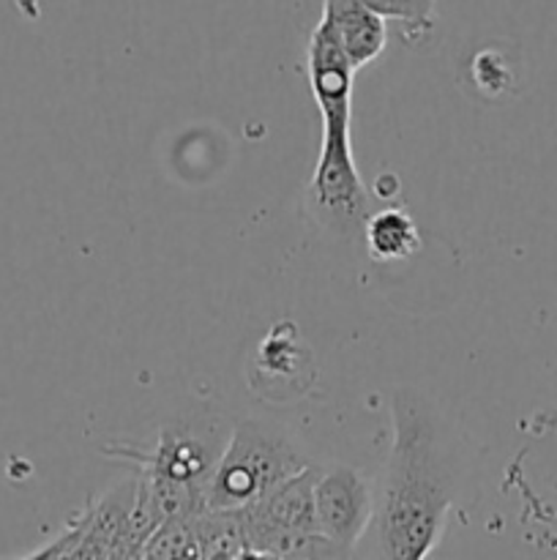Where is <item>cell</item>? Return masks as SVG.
<instances>
[{
  "label": "cell",
  "mask_w": 557,
  "mask_h": 560,
  "mask_svg": "<svg viewBox=\"0 0 557 560\" xmlns=\"http://www.w3.org/2000/svg\"><path fill=\"white\" fill-rule=\"evenodd\" d=\"M393 446L371 517L369 560H426L446 530L451 487L437 463L429 410L413 392L391 405Z\"/></svg>",
  "instance_id": "1"
},
{
  "label": "cell",
  "mask_w": 557,
  "mask_h": 560,
  "mask_svg": "<svg viewBox=\"0 0 557 560\" xmlns=\"http://www.w3.org/2000/svg\"><path fill=\"white\" fill-rule=\"evenodd\" d=\"M306 468L309 463L304 454L282 432L271 430L262 421H238L208 485V512H244Z\"/></svg>",
  "instance_id": "2"
},
{
  "label": "cell",
  "mask_w": 557,
  "mask_h": 560,
  "mask_svg": "<svg viewBox=\"0 0 557 560\" xmlns=\"http://www.w3.org/2000/svg\"><path fill=\"white\" fill-rule=\"evenodd\" d=\"M224 446L227 441L218 443V435L211 427H202L197 421H178V424L164 427L153 452L107 448V454H118L137 463L142 476L156 485L205 495Z\"/></svg>",
  "instance_id": "3"
},
{
  "label": "cell",
  "mask_w": 557,
  "mask_h": 560,
  "mask_svg": "<svg viewBox=\"0 0 557 560\" xmlns=\"http://www.w3.org/2000/svg\"><path fill=\"white\" fill-rule=\"evenodd\" d=\"M375 517V495L364 476L349 465L320 470L315 481L317 534L342 552H353Z\"/></svg>",
  "instance_id": "4"
},
{
  "label": "cell",
  "mask_w": 557,
  "mask_h": 560,
  "mask_svg": "<svg viewBox=\"0 0 557 560\" xmlns=\"http://www.w3.org/2000/svg\"><path fill=\"white\" fill-rule=\"evenodd\" d=\"M311 202L336 224H358L366 213V186L353 159L349 131H322L320 156L309 184Z\"/></svg>",
  "instance_id": "5"
},
{
  "label": "cell",
  "mask_w": 557,
  "mask_h": 560,
  "mask_svg": "<svg viewBox=\"0 0 557 560\" xmlns=\"http://www.w3.org/2000/svg\"><path fill=\"white\" fill-rule=\"evenodd\" d=\"M306 77H309L311 96L322 118V131H349L353 118V80L355 69L347 55L339 47L331 25L317 22L306 49Z\"/></svg>",
  "instance_id": "6"
},
{
  "label": "cell",
  "mask_w": 557,
  "mask_h": 560,
  "mask_svg": "<svg viewBox=\"0 0 557 560\" xmlns=\"http://www.w3.org/2000/svg\"><path fill=\"white\" fill-rule=\"evenodd\" d=\"M322 20L331 25L339 47L355 71L377 60L388 42V22L366 5V0H328Z\"/></svg>",
  "instance_id": "7"
},
{
  "label": "cell",
  "mask_w": 557,
  "mask_h": 560,
  "mask_svg": "<svg viewBox=\"0 0 557 560\" xmlns=\"http://www.w3.org/2000/svg\"><path fill=\"white\" fill-rule=\"evenodd\" d=\"M366 249L380 262H399L420 249V233L413 217L402 208H382L364 224Z\"/></svg>",
  "instance_id": "8"
},
{
  "label": "cell",
  "mask_w": 557,
  "mask_h": 560,
  "mask_svg": "<svg viewBox=\"0 0 557 560\" xmlns=\"http://www.w3.org/2000/svg\"><path fill=\"white\" fill-rule=\"evenodd\" d=\"M470 74L484 96H500L511 88V66L497 49H484L470 60Z\"/></svg>",
  "instance_id": "9"
},
{
  "label": "cell",
  "mask_w": 557,
  "mask_h": 560,
  "mask_svg": "<svg viewBox=\"0 0 557 560\" xmlns=\"http://www.w3.org/2000/svg\"><path fill=\"white\" fill-rule=\"evenodd\" d=\"M375 14L382 20H393L407 25L413 33H429L435 27V5L431 3H410V0H366Z\"/></svg>",
  "instance_id": "10"
},
{
  "label": "cell",
  "mask_w": 557,
  "mask_h": 560,
  "mask_svg": "<svg viewBox=\"0 0 557 560\" xmlns=\"http://www.w3.org/2000/svg\"><path fill=\"white\" fill-rule=\"evenodd\" d=\"M235 560H278V558L265 556V552H260V550H249V547H244V550L235 552Z\"/></svg>",
  "instance_id": "11"
},
{
  "label": "cell",
  "mask_w": 557,
  "mask_h": 560,
  "mask_svg": "<svg viewBox=\"0 0 557 560\" xmlns=\"http://www.w3.org/2000/svg\"><path fill=\"white\" fill-rule=\"evenodd\" d=\"M235 552L238 550H233V547H218V550H213L205 560H235Z\"/></svg>",
  "instance_id": "12"
}]
</instances>
